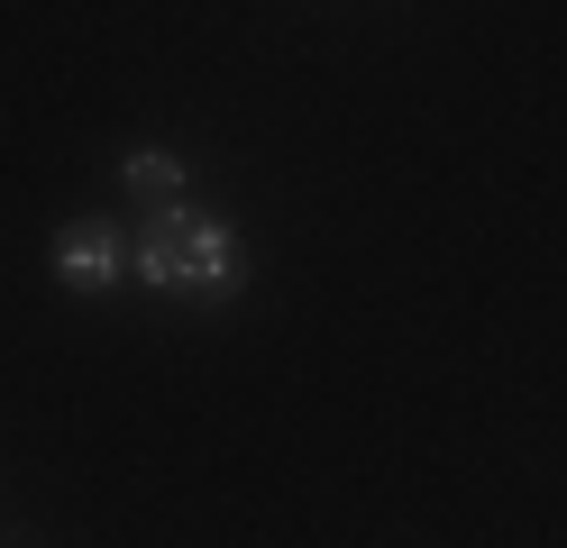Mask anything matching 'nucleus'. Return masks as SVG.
<instances>
[{"label": "nucleus", "mask_w": 567, "mask_h": 548, "mask_svg": "<svg viewBox=\"0 0 567 548\" xmlns=\"http://www.w3.org/2000/svg\"><path fill=\"white\" fill-rule=\"evenodd\" d=\"M128 193H147L156 210H174V193H184V156H174V146H128Z\"/></svg>", "instance_id": "nucleus-3"}, {"label": "nucleus", "mask_w": 567, "mask_h": 548, "mask_svg": "<svg viewBox=\"0 0 567 548\" xmlns=\"http://www.w3.org/2000/svg\"><path fill=\"white\" fill-rule=\"evenodd\" d=\"M120 275H128V238L111 229V219H74V229H55V283L120 292Z\"/></svg>", "instance_id": "nucleus-2"}, {"label": "nucleus", "mask_w": 567, "mask_h": 548, "mask_svg": "<svg viewBox=\"0 0 567 548\" xmlns=\"http://www.w3.org/2000/svg\"><path fill=\"white\" fill-rule=\"evenodd\" d=\"M128 266L137 283H156V292H184V302H229V292L247 283L238 266V229L229 219H210V210H147V229L128 238Z\"/></svg>", "instance_id": "nucleus-1"}]
</instances>
